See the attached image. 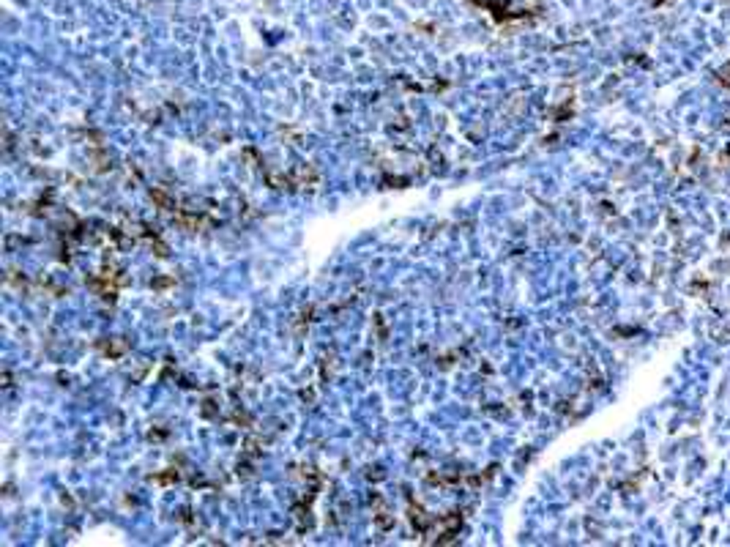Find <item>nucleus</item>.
I'll list each match as a JSON object with an SVG mask.
<instances>
[]
</instances>
